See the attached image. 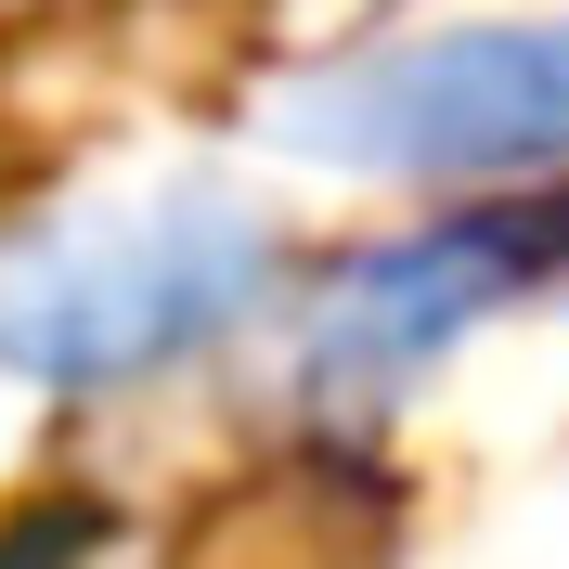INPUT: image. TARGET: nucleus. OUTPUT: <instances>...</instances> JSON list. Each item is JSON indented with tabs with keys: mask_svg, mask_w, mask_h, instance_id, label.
Wrapping results in <instances>:
<instances>
[{
	"mask_svg": "<svg viewBox=\"0 0 569 569\" xmlns=\"http://www.w3.org/2000/svg\"><path fill=\"white\" fill-rule=\"evenodd\" d=\"M117 557V518L91 492H52L27 518H0V569H104Z\"/></svg>",
	"mask_w": 569,
	"mask_h": 569,
	"instance_id": "nucleus-4",
	"label": "nucleus"
},
{
	"mask_svg": "<svg viewBox=\"0 0 569 569\" xmlns=\"http://www.w3.org/2000/svg\"><path fill=\"white\" fill-rule=\"evenodd\" d=\"M543 284H569V169L505 181V194H453V208L401 220L376 247L323 259L298 298H272L284 311V389L311 415H389L479 323H505Z\"/></svg>",
	"mask_w": 569,
	"mask_h": 569,
	"instance_id": "nucleus-3",
	"label": "nucleus"
},
{
	"mask_svg": "<svg viewBox=\"0 0 569 569\" xmlns=\"http://www.w3.org/2000/svg\"><path fill=\"white\" fill-rule=\"evenodd\" d=\"M284 298V220L247 181L156 169L78 181L0 233V376L39 401H117L233 350Z\"/></svg>",
	"mask_w": 569,
	"mask_h": 569,
	"instance_id": "nucleus-1",
	"label": "nucleus"
},
{
	"mask_svg": "<svg viewBox=\"0 0 569 569\" xmlns=\"http://www.w3.org/2000/svg\"><path fill=\"white\" fill-rule=\"evenodd\" d=\"M272 142L298 169L415 181V194L569 169V0L362 39V52L272 91Z\"/></svg>",
	"mask_w": 569,
	"mask_h": 569,
	"instance_id": "nucleus-2",
	"label": "nucleus"
}]
</instances>
